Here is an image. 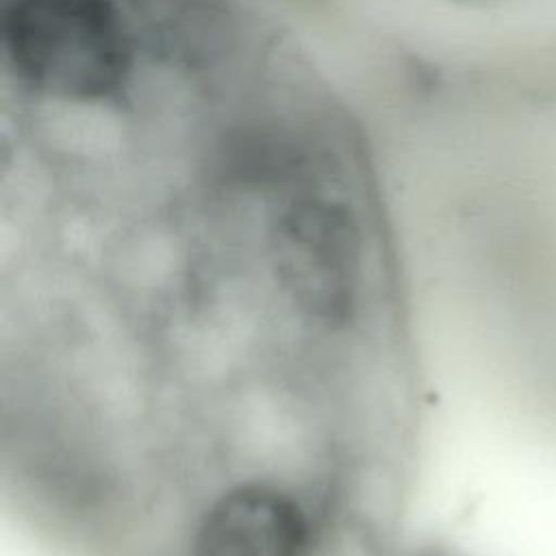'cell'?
<instances>
[{"instance_id": "1", "label": "cell", "mask_w": 556, "mask_h": 556, "mask_svg": "<svg viewBox=\"0 0 556 556\" xmlns=\"http://www.w3.org/2000/svg\"><path fill=\"white\" fill-rule=\"evenodd\" d=\"M0 443L109 504L317 493L419 406L408 278L350 178L222 159L2 243Z\"/></svg>"}]
</instances>
